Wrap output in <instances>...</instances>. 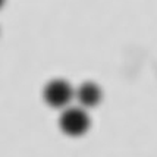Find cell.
<instances>
[{"label":"cell","mask_w":157,"mask_h":157,"mask_svg":"<svg viewBox=\"0 0 157 157\" xmlns=\"http://www.w3.org/2000/svg\"><path fill=\"white\" fill-rule=\"evenodd\" d=\"M90 116L81 107H71L66 109L60 115L59 126L69 137H81L90 129Z\"/></svg>","instance_id":"cell-1"},{"label":"cell","mask_w":157,"mask_h":157,"mask_svg":"<svg viewBox=\"0 0 157 157\" xmlns=\"http://www.w3.org/2000/svg\"><path fill=\"white\" fill-rule=\"evenodd\" d=\"M75 96L72 85L65 79H53L44 87V101L53 109L66 107Z\"/></svg>","instance_id":"cell-2"},{"label":"cell","mask_w":157,"mask_h":157,"mask_svg":"<svg viewBox=\"0 0 157 157\" xmlns=\"http://www.w3.org/2000/svg\"><path fill=\"white\" fill-rule=\"evenodd\" d=\"M101 88L94 82H84L79 88L76 90V98L82 107H96L101 101Z\"/></svg>","instance_id":"cell-3"},{"label":"cell","mask_w":157,"mask_h":157,"mask_svg":"<svg viewBox=\"0 0 157 157\" xmlns=\"http://www.w3.org/2000/svg\"><path fill=\"white\" fill-rule=\"evenodd\" d=\"M0 7H2V2H0Z\"/></svg>","instance_id":"cell-4"}]
</instances>
